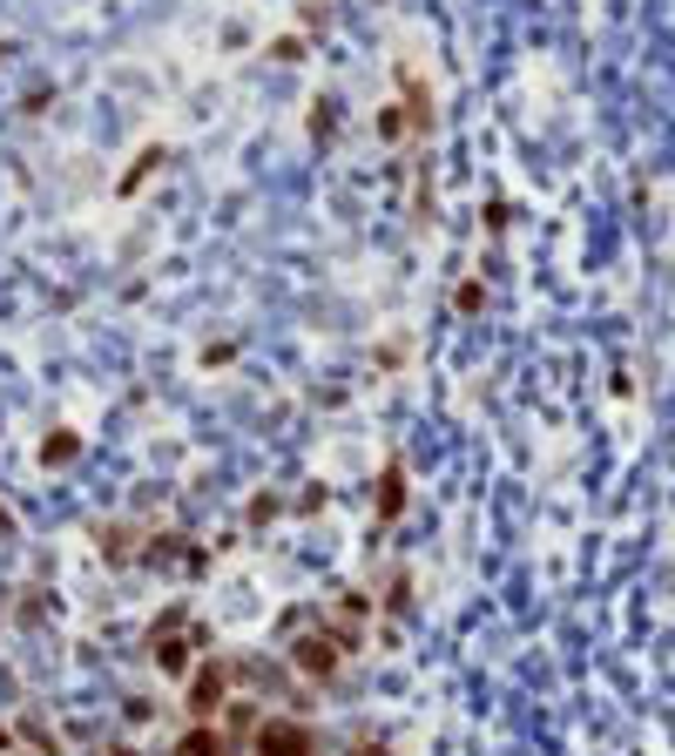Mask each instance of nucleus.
Segmentation results:
<instances>
[{"label":"nucleus","mask_w":675,"mask_h":756,"mask_svg":"<svg viewBox=\"0 0 675 756\" xmlns=\"http://www.w3.org/2000/svg\"><path fill=\"white\" fill-rule=\"evenodd\" d=\"M284 655H291V668L304 675V683H331V675L345 668V655H359L365 649V635H351V628H338L331 615H325V602L317 608H284Z\"/></svg>","instance_id":"nucleus-1"},{"label":"nucleus","mask_w":675,"mask_h":756,"mask_svg":"<svg viewBox=\"0 0 675 756\" xmlns=\"http://www.w3.org/2000/svg\"><path fill=\"white\" fill-rule=\"evenodd\" d=\"M142 649H149V662L163 668V675H176V683H183V675L196 668V649H203V628H196L189 608H170L163 621L142 635Z\"/></svg>","instance_id":"nucleus-2"},{"label":"nucleus","mask_w":675,"mask_h":756,"mask_svg":"<svg viewBox=\"0 0 675 756\" xmlns=\"http://www.w3.org/2000/svg\"><path fill=\"white\" fill-rule=\"evenodd\" d=\"M236 696V662L223 655H203L189 675H183V709H189V723H217V716L230 709Z\"/></svg>","instance_id":"nucleus-3"},{"label":"nucleus","mask_w":675,"mask_h":756,"mask_svg":"<svg viewBox=\"0 0 675 756\" xmlns=\"http://www.w3.org/2000/svg\"><path fill=\"white\" fill-rule=\"evenodd\" d=\"M251 756H317V730L304 716H257Z\"/></svg>","instance_id":"nucleus-4"},{"label":"nucleus","mask_w":675,"mask_h":756,"mask_svg":"<svg viewBox=\"0 0 675 756\" xmlns=\"http://www.w3.org/2000/svg\"><path fill=\"white\" fill-rule=\"evenodd\" d=\"M170 756H236V736H230L223 723H189V730L170 743Z\"/></svg>","instance_id":"nucleus-5"},{"label":"nucleus","mask_w":675,"mask_h":756,"mask_svg":"<svg viewBox=\"0 0 675 756\" xmlns=\"http://www.w3.org/2000/svg\"><path fill=\"white\" fill-rule=\"evenodd\" d=\"M95 547H102V561H108V568H129V561H142V534H136L129 521L102 527V534H95Z\"/></svg>","instance_id":"nucleus-6"},{"label":"nucleus","mask_w":675,"mask_h":756,"mask_svg":"<svg viewBox=\"0 0 675 756\" xmlns=\"http://www.w3.org/2000/svg\"><path fill=\"white\" fill-rule=\"evenodd\" d=\"M372 500H379V521H399V507H406V466H399V460H385Z\"/></svg>","instance_id":"nucleus-7"},{"label":"nucleus","mask_w":675,"mask_h":756,"mask_svg":"<svg viewBox=\"0 0 675 756\" xmlns=\"http://www.w3.org/2000/svg\"><path fill=\"white\" fill-rule=\"evenodd\" d=\"M74 453H82V440H74V432H48V440H42V466H68Z\"/></svg>","instance_id":"nucleus-8"},{"label":"nucleus","mask_w":675,"mask_h":756,"mask_svg":"<svg viewBox=\"0 0 675 756\" xmlns=\"http://www.w3.org/2000/svg\"><path fill=\"white\" fill-rule=\"evenodd\" d=\"M379 136H385V142L412 136V115H406V102H399V108H379Z\"/></svg>","instance_id":"nucleus-9"},{"label":"nucleus","mask_w":675,"mask_h":756,"mask_svg":"<svg viewBox=\"0 0 675 756\" xmlns=\"http://www.w3.org/2000/svg\"><path fill=\"white\" fill-rule=\"evenodd\" d=\"M311 136H317V142H331V136H338V102H317V115H311Z\"/></svg>","instance_id":"nucleus-10"},{"label":"nucleus","mask_w":675,"mask_h":756,"mask_svg":"<svg viewBox=\"0 0 675 756\" xmlns=\"http://www.w3.org/2000/svg\"><path fill=\"white\" fill-rule=\"evenodd\" d=\"M155 163H170V149H142V155H136V170L123 176V189H136V183H142V176H149Z\"/></svg>","instance_id":"nucleus-11"},{"label":"nucleus","mask_w":675,"mask_h":756,"mask_svg":"<svg viewBox=\"0 0 675 756\" xmlns=\"http://www.w3.org/2000/svg\"><path fill=\"white\" fill-rule=\"evenodd\" d=\"M277 513H284V500H277V493H257L244 521H251V527H264V521H277Z\"/></svg>","instance_id":"nucleus-12"},{"label":"nucleus","mask_w":675,"mask_h":756,"mask_svg":"<svg viewBox=\"0 0 675 756\" xmlns=\"http://www.w3.org/2000/svg\"><path fill=\"white\" fill-rule=\"evenodd\" d=\"M270 61H304V42H298V34H277V42H270Z\"/></svg>","instance_id":"nucleus-13"},{"label":"nucleus","mask_w":675,"mask_h":756,"mask_svg":"<svg viewBox=\"0 0 675 756\" xmlns=\"http://www.w3.org/2000/svg\"><path fill=\"white\" fill-rule=\"evenodd\" d=\"M453 304H459V317H473V311L487 304V284H459V298H453Z\"/></svg>","instance_id":"nucleus-14"},{"label":"nucleus","mask_w":675,"mask_h":756,"mask_svg":"<svg viewBox=\"0 0 675 756\" xmlns=\"http://www.w3.org/2000/svg\"><path fill=\"white\" fill-rule=\"evenodd\" d=\"M351 756H392V743H385V736H359V743H351Z\"/></svg>","instance_id":"nucleus-15"},{"label":"nucleus","mask_w":675,"mask_h":756,"mask_svg":"<svg viewBox=\"0 0 675 756\" xmlns=\"http://www.w3.org/2000/svg\"><path fill=\"white\" fill-rule=\"evenodd\" d=\"M0 540H21V521H14V507L0 500Z\"/></svg>","instance_id":"nucleus-16"},{"label":"nucleus","mask_w":675,"mask_h":756,"mask_svg":"<svg viewBox=\"0 0 675 756\" xmlns=\"http://www.w3.org/2000/svg\"><path fill=\"white\" fill-rule=\"evenodd\" d=\"M95 756H142V749H136V743H102Z\"/></svg>","instance_id":"nucleus-17"},{"label":"nucleus","mask_w":675,"mask_h":756,"mask_svg":"<svg viewBox=\"0 0 675 756\" xmlns=\"http://www.w3.org/2000/svg\"><path fill=\"white\" fill-rule=\"evenodd\" d=\"M14 749H21V736H14L8 723H0V756H14Z\"/></svg>","instance_id":"nucleus-18"},{"label":"nucleus","mask_w":675,"mask_h":756,"mask_svg":"<svg viewBox=\"0 0 675 756\" xmlns=\"http://www.w3.org/2000/svg\"><path fill=\"white\" fill-rule=\"evenodd\" d=\"M8 55H14V42H0V61H8Z\"/></svg>","instance_id":"nucleus-19"},{"label":"nucleus","mask_w":675,"mask_h":756,"mask_svg":"<svg viewBox=\"0 0 675 756\" xmlns=\"http://www.w3.org/2000/svg\"><path fill=\"white\" fill-rule=\"evenodd\" d=\"M0 615H8V602H0Z\"/></svg>","instance_id":"nucleus-20"}]
</instances>
